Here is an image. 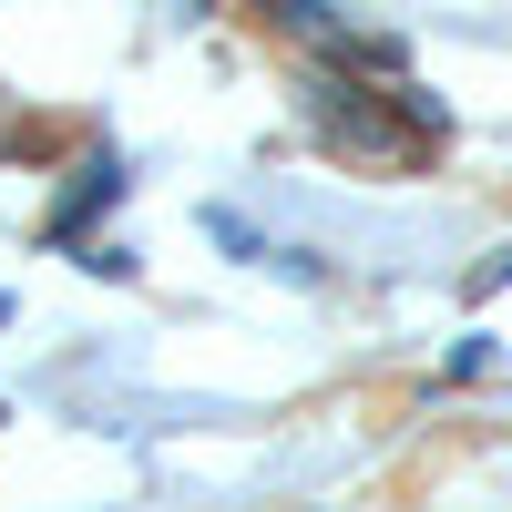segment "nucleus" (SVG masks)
<instances>
[{"instance_id":"1","label":"nucleus","mask_w":512,"mask_h":512,"mask_svg":"<svg viewBox=\"0 0 512 512\" xmlns=\"http://www.w3.org/2000/svg\"><path fill=\"white\" fill-rule=\"evenodd\" d=\"M318 134L338 144V154H359V164H410L420 154V134H441V123H420V113H400L390 123V103L379 93H359V82H318Z\"/></svg>"},{"instance_id":"2","label":"nucleus","mask_w":512,"mask_h":512,"mask_svg":"<svg viewBox=\"0 0 512 512\" xmlns=\"http://www.w3.org/2000/svg\"><path fill=\"white\" fill-rule=\"evenodd\" d=\"M113 195H123V164H113V154H93V164H82V175H72V195H62L52 236L72 246V236H82V216H93V205H113Z\"/></svg>"}]
</instances>
